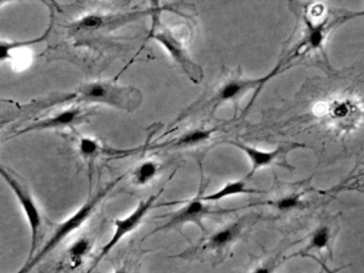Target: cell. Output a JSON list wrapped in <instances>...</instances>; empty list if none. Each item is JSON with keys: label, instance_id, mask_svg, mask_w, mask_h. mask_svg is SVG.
I'll use <instances>...</instances> for the list:
<instances>
[{"label": "cell", "instance_id": "6da1fadb", "mask_svg": "<svg viewBox=\"0 0 364 273\" xmlns=\"http://www.w3.org/2000/svg\"><path fill=\"white\" fill-rule=\"evenodd\" d=\"M124 176L119 177L116 181H112L108 186L103 187L98 192L92 195L80 208L73 213V215L65 219L62 222L58 223L55 225L53 230V234L47 239L46 242L42 246L37 252L33 255V258L26 260L25 265L17 271V273H30V271L37 266L42 260H45L55 249H57L63 241L71 236L73 232L79 230L87 219L92 216L95 208L98 206L99 203L108 195V193L116 186L117 183Z\"/></svg>", "mask_w": 364, "mask_h": 273}, {"label": "cell", "instance_id": "7a4b0ae2", "mask_svg": "<svg viewBox=\"0 0 364 273\" xmlns=\"http://www.w3.org/2000/svg\"><path fill=\"white\" fill-rule=\"evenodd\" d=\"M79 101L105 104L127 111L135 110L141 104V92L135 88L117 87L105 81H94L79 88Z\"/></svg>", "mask_w": 364, "mask_h": 273}, {"label": "cell", "instance_id": "3957f363", "mask_svg": "<svg viewBox=\"0 0 364 273\" xmlns=\"http://www.w3.org/2000/svg\"><path fill=\"white\" fill-rule=\"evenodd\" d=\"M0 176L3 177V181L13 191L14 195L17 197L24 214L27 218L30 229V250L27 260H31L39 246L40 236H41L42 227H43V216H42L41 210L33 195L19 181V177L15 176L13 173L10 172V170L1 165H0Z\"/></svg>", "mask_w": 364, "mask_h": 273}, {"label": "cell", "instance_id": "277c9868", "mask_svg": "<svg viewBox=\"0 0 364 273\" xmlns=\"http://www.w3.org/2000/svg\"><path fill=\"white\" fill-rule=\"evenodd\" d=\"M159 17H160L156 12L153 17V30H151L150 37L154 38L168 51L173 59L190 76V78H192L195 83H198L202 78V69L193 63L187 51H184L182 43L176 39L172 31L162 25Z\"/></svg>", "mask_w": 364, "mask_h": 273}, {"label": "cell", "instance_id": "5b68a950", "mask_svg": "<svg viewBox=\"0 0 364 273\" xmlns=\"http://www.w3.org/2000/svg\"><path fill=\"white\" fill-rule=\"evenodd\" d=\"M157 198H158V195H151L147 200L142 201L128 216L115 220L114 233H113L110 240L101 248V253L95 258L92 267L96 268L99 263L121 242V239H124L125 237L128 236L133 231L138 229L139 225L144 220L145 216L148 214V211L154 207V203Z\"/></svg>", "mask_w": 364, "mask_h": 273}, {"label": "cell", "instance_id": "8992f818", "mask_svg": "<svg viewBox=\"0 0 364 273\" xmlns=\"http://www.w3.org/2000/svg\"><path fill=\"white\" fill-rule=\"evenodd\" d=\"M85 119V115L83 109L79 108V107H71V108L64 109V110H61L55 115L37 119L33 124L28 125L25 129L14 133L11 138H15V137L24 135V133H33V131L69 129V127L75 126V125L83 122Z\"/></svg>", "mask_w": 364, "mask_h": 273}, {"label": "cell", "instance_id": "52a82bcc", "mask_svg": "<svg viewBox=\"0 0 364 273\" xmlns=\"http://www.w3.org/2000/svg\"><path fill=\"white\" fill-rule=\"evenodd\" d=\"M93 244L87 237H81L73 241L65 253L62 263L60 264L59 271L71 272L77 270L85 263V258L92 251Z\"/></svg>", "mask_w": 364, "mask_h": 273}, {"label": "cell", "instance_id": "ba28073f", "mask_svg": "<svg viewBox=\"0 0 364 273\" xmlns=\"http://www.w3.org/2000/svg\"><path fill=\"white\" fill-rule=\"evenodd\" d=\"M270 78V76L266 78L261 79H232V81H227L225 85L220 87L216 93L214 101L216 104L225 103V101H232V99H238L241 95L248 92L250 90L254 89V88L259 87L260 85L264 83L266 79Z\"/></svg>", "mask_w": 364, "mask_h": 273}, {"label": "cell", "instance_id": "9c48e42d", "mask_svg": "<svg viewBox=\"0 0 364 273\" xmlns=\"http://www.w3.org/2000/svg\"><path fill=\"white\" fill-rule=\"evenodd\" d=\"M208 208L200 198L190 201L186 206L182 207L180 210L176 211L173 215L168 224L163 225L158 231L168 227L176 226V225L184 224V223L195 222L200 224L202 219L208 214Z\"/></svg>", "mask_w": 364, "mask_h": 273}, {"label": "cell", "instance_id": "30bf717a", "mask_svg": "<svg viewBox=\"0 0 364 273\" xmlns=\"http://www.w3.org/2000/svg\"><path fill=\"white\" fill-rule=\"evenodd\" d=\"M229 143L239 147L248 157L250 163H252V174L256 172L258 169L272 165L281 156L284 151V147H281L272 149V151H263V149H256V147H250V145L241 144V143L236 142Z\"/></svg>", "mask_w": 364, "mask_h": 273}, {"label": "cell", "instance_id": "8fae6325", "mask_svg": "<svg viewBox=\"0 0 364 273\" xmlns=\"http://www.w3.org/2000/svg\"><path fill=\"white\" fill-rule=\"evenodd\" d=\"M51 26H53V22H51L49 28L45 30V33H42L41 37L35 38V39L26 40V41L25 40L23 41H3V40H0V63L13 60V53L24 49V47H31V45L45 41L51 35Z\"/></svg>", "mask_w": 364, "mask_h": 273}, {"label": "cell", "instance_id": "7c38bea8", "mask_svg": "<svg viewBox=\"0 0 364 273\" xmlns=\"http://www.w3.org/2000/svg\"><path fill=\"white\" fill-rule=\"evenodd\" d=\"M248 193H260V191L254 190L252 188H248L246 187L245 181H234L227 183L225 186H223L220 190L216 192L211 193V195H206L200 198L202 202H218V201L224 200V199L229 198V197H234L239 195H248Z\"/></svg>", "mask_w": 364, "mask_h": 273}, {"label": "cell", "instance_id": "4fadbf2b", "mask_svg": "<svg viewBox=\"0 0 364 273\" xmlns=\"http://www.w3.org/2000/svg\"><path fill=\"white\" fill-rule=\"evenodd\" d=\"M159 171H160V165L158 163L153 160L144 161L133 170V183L138 186H145L151 181H154Z\"/></svg>", "mask_w": 364, "mask_h": 273}, {"label": "cell", "instance_id": "5bb4252c", "mask_svg": "<svg viewBox=\"0 0 364 273\" xmlns=\"http://www.w3.org/2000/svg\"><path fill=\"white\" fill-rule=\"evenodd\" d=\"M239 233H240V224L239 223H234V224L225 227L210 237L208 241V247L212 250L225 248V247L232 244V241L238 236Z\"/></svg>", "mask_w": 364, "mask_h": 273}, {"label": "cell", "instance_id": "9a60e30c", "mask_svg": "<svg viewBox=\"0 0 364 273\" xmlns=\"http://www.w3.org/2000/svg\"><path fill=\"white\" fill-rule=\"evenodd\" d=\"M108 21L109 17L101 14H87L71 26L75 31H95L108 25Z\"/></svg>", "mask_w": 364, "mask_h": 273}, {"label": "cell", "instance_id": "2e32d148", "mask_svg": "<svg viewBox=\"0 0 364 273\" xmlns=\"http://www.w3.org/2000/svg\"><path fill=\"white\" fill-rule=\"evenodd\" d=\"M331 230L327 225H321L318 227L311 237H310L309 244L307 250L310 251H323L328 248L330 241H331Z\"/></svg>", "mask_w": 364, "mask_h": 273}, {"label": "cell", "instance_id": "e0dca14e", "mask_svg": "<svg viewBox=\"0 0 364 273\" xmlns=\"http://www.w3.org/2000/svg\"><path fill=\"white\" fill-rule=\"evenodd\" d=\"M214 133L212 129H197L188 131L184 135H181L177 140L176 145L178 147H193V145L200 144L211 138Z\"/></svg>", "mask_w": 364, "mask_h": 273}, {"label": "cell", "instance_id": "ac0fdd59", "mask_svg": "<svg viewBox=\"0 0 364 273\" xmlns=\"http://www.w3.org/2000/svg\"><path fill=\"white\" fill-rule=\"evenodd\" d=\"M79 154L85 160H93L101 151V145L96 139L91 137H81L78 142Z\"/></svg>", "mask_w": 364, "mask_h": 273}, {"label": "cell", "instance_id": "d6986e66", "mask_svg": "<svg viewBox=\"0 0 364 273\" xmlns=\"http://www.w3.org/2000/svg\"><path fill=\"white\" fill-rule=\"evenodd\" d=\"M302 198V193H293V195L282 197L279 200L276 201L274 205L280 211L293 210V209L304 206Z\"/></svg>", "mask_w": 364, "mask_h": 273}, {"label": "cell", "instance_id": "ffe728a7", "mask_svg": "<svg viewBox=\"0 0 364 273\" xmlns=\"http://www.w3.org/2000/svg\"><path fill=\"white\" fill-rule=\"evenodd\" d=\"M274 265L266 264L261 265V266L257 267L252 273H272L274 272Z\"/></svg>", "mask_w": 364, "mask_h": 273}, {"label": "cell", "instance_id": "44dd1931", "mask_svg": "<svg viewBox=\"0 0 364 273\" xmlns=\"http://www.w3.org/2000/svg\"><path fill=\"white\" fill-rule=\"evenodd\" d=\"M10 119L6 117H0V129H3L9 123Z\"/></svg>", "mask_w": 364, "mask_h": 273}, {"label": "cell", "instance_id": "7402d4cb", "mask_svg": "<svg viewBox=\"0 0 364 273\" xmlns=\"http://www.w3.org/2000/svg\"><path fill=\"white\" fill-rule=\"evenodd\" d=\"M112 273H127V271L125 270V268H117L116 270L113 271Z\"/></svg>", "mask_w": 364, "mask_h": 273}, {"label": "cell", "instance_id": "603a6c76", "mask_svg": "<svg viewBox=\"0 0 364 273\" xmlns=\"http://www.w3.org/2000/svg\"><path fill=\"white\" fill-rule=\"evenodd\" d=\"M93 270H94V268H93L92 266L89 267V270L87 271L85 273H92Z\"/></svg>", "mask_w": 364, "mask_h": 273}, {"label": "cell", "instance_id": "cb8c5ba5", "mask_svg": "<svg viewBox=\"0 0 364 273\" xmlns=\"http://www.w3.org/2000/svg\"><path fill=\"white\" fill-rule=\"evenodd\" d=\"M326 270H327V273H331V272H330V271H329V270H328V269H327V268H326Z\"/></svg>", "mask_w": 364, "mask_h": 273}, {"label": "cell", "instance_id": "d4e9b609", "mask_svg": "<svg viewBox=\"0 0 364 273\" xmlns=\"http://www.w3.org/2000/svg\"><path fill=\"white\" fill-rule=\"evenodd\" d=\"M331 273H335V271H333V272H331Z\"/></svg>", "mask_w": 364, "mask_h": 273}, {"label": "cell", "instance_id": "484cf974", "mask_svg": "<svg viewBox=\"0 0 364 273\" xmlns=\"http://www.w3.org/2000/svg\"><path fill=\"white\" fill-rule=\"evenodd\" d=\"M0 101H1V99H0Z\"/></svg>", "mask_w": 364, "mask_h": 273}]
</instances>
